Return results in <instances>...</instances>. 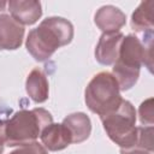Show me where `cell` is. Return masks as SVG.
Instances as JSON below:
<instances>
[{
    "instance_id": "obj_1",
    "label": "cell",
    "mask_w": 154,
    "mask_h": 154,
    "mask_svg": "<svg viewBox=\"0 0 154 154\" xmlns=\"http://www.w3.org/2000/svg\"><path fill=\"white\" fill-rule=\"evenodd\" d=\"M73 36L70 22L59 17L45 19L37 28L32 29L26 38V48L38 61L48 59L57 48L67 45Z\"/></svg>"
},
{
    "instance_id": "obj_2",
    "label": "cell",
    "mask_w": 154,
    "mask_h": 154,
    "mask_svg": "<svg viewBox=\"0 0 154 154\" xmlns=\"http://www.w3.org/2000/svg\"><path fill=\"white\" fill-rule=\"evenodd\" d=\"M146 49H152V46L146 47V43L142 45L136 36L129 35L123 38L119 54L113 67V77L116 78L120 90H126L136 83L140 67L146 63V58H148ZM148 59L152 63V59Z\"/></svg>"
},
{
    "instance_id": "obj_3",
    "label": "cell",
    "mask_w": 154,
    "mask_h": 154,
    "mask_svg": "<svg viewBox=\"0 0 154 154\" xmlns=\"http://www.w3.org/2000/svg\"><path fill=\"white\" fill-rule=\"evenodd\" d=\"M51 123V113L43 108L17 112L6 122V143L11 147L32 143Z\"/></svg>"
},
{
    "instance_id": "obj_4",
    "label": "cell",
    "mask_w": 154,
    "mask_h": 154,
    "mask_svg": "<svg viewBox=\"0 0 154 154\" xmlns=\"http://www.w3.org/2000/svg\"><path fill=\"white\" fill-rule=\"evenodd\" d=\"M103 128L109 138L122 148L129 149L137 143L138 130L135 128L136 113L132 105L122 100L120 105L111 113L101 117Z\"/></svg>"
},
{
    "instance_id": "obj_5",
    "label": "cell",
    "mask_w": 154,
    "mask_h": 154,
    "mask_svg": "<svg viewBox=\"0 0 154 154\" xmlns=\"http://www.w3.org/2000/svg\"><path fill=\"white\" fill-rule=\"evenodd\" d=\"M122 102L119 85L108 72H100L90 81L85 89V103L100 117L113 112Z\"/></svg>"
},
{
    "instance_id": "obj_6",
    "label": "cell",
    "mask_w": 154,
    "mask_h": 154,
    "mask_svg": "<svg viewBox=\"0 0 154 154\" xmlns=\"http://www.w3.org/2000/svg\"><path fill=\"white\" fill-rule=\"evenodd\" d=\"M24 28L7 14H0V49H16L20 46Z\"/></svg>"
},
{
    "instance_id": "obj_7",
    "label": "cell",
    "mask_w": 154,
    "mask_h": 154,
    "mask_svg": "<svg viewBox=\"0 0 154 154\" xmlns=\"http://www.w3.org/2000/svg\"><path fill=\"white\" fill-rule=\"evenodd\" d=\"M123 41V35L120 32H105L97 43L95 57L99 63L103 65H109L116 63L120 45Z\"/></svg>"
},
{
    "instance_id": "obj_8",
    "label": "cell",
    "mask_w": 154,
    "mask_h": 154,
    "mask_svg": "<svg viewBox=\"0 0 154 154\" xmlns=\"http://www.w3.org/2000/svg\"><path fill=\"white\" fill-rule=\"evenodd\" d=\"M41 141L49 150H60L72 142V136L64 124H49L42 130Z\"/></svg>"
},
{
    "instance_id": "obj_9",
    "label": "cell",
    "mask_w": 154,
    "mask_h": 154,
    "mask_svg": "<svg viewBox=\"0 0 154 154\" xmlns=\"http://www.w3.org/2000/svg\"><path fill=\"white\" fill-rule=\"evenodd\" d=\"M7 5L12 18L19 24H34L42 13L38 1H10Z\"/></svg>"
},
{
    "instance_id": "obj_10",
    "label": "cell",
    "mask_w": 154,
    "mask_h": 154,
    "mask_svg": "<svg viewBox=\"0 0 154 154\" xmlns=\"http://www.w3.org/2000/svg\"><path fill=\"white\" fill-rule=\"evenodd\" d=\"M95 23L105 32H116L124 25L125 16L117 7L103 6L95 14Z\"/></svg>"
},
{
    "instance_id": "obj_11",
    "label": "cell",
    "mask_w": 154,
    "mask_h": 154,
    "mask_svg": "<svg viewBox=\"0 0 154 154\" xmlns=\"http://www.w3.org/2000/svg\"><path fill=\"white\" fill-rule=\"evenodd\" d=\"M63 124L70 130L73 143L84 141L90 134V120L84 113L70 114Z\"/></svg>"
},
{
    "instance_id": "obj_12",
    "label": "cell",
    "mask_w": 154,
    "mask_h": 154,
    "mask_svg": "<svg viewBox=\"0 0 154 154\" xmlns=\"http://www.w3.org/2000/svg\"><path fill=\"white\" fill-rule=\"evenodd\" d=\"M26 91L36 102H43L48 97V83L46 76L40 70L35 69L28 76Z\"/></svg>"
},
{
    "instance_id": "obj_13",
    "label": "cell",
    "mask_w": 154,
    "mask_h": 154,
    "mask_svg": "<svg viewBox=\"0 0 154 154\" xmlns=\"http://www.w3.org/2000/svg\"><path fill=\"white\" fill-rule=\"evenodd\" d=\"M153 10L154 1L142 2L132 14L131 25L137 31H152L153 29Z\"/></svg>"
},
{
    "instance_id": "obj_14",
    "label": "cell",
    "mask_w": 154,
    "mask_h": 154,
    "mask_svg": "<svg viewBox=\"0 0 154 154\" xmlns=\"http://www.w3.org/2000/svg\"><path fill=\"white\" fill-rule=\"evenodd\" d=\"M11 154H47V152L41 144H38L36 142H32V143L22 146L20 148L12 152Z\"/></svg>"
},
{
    "instance_id": "obj_15",
    "label": "cell",
    "mask_w": 154,
    "mask_h": 154,
    "mask_svg": "<svg viewBox=\"0 0 154 154\" xmlns=\"http://www.w3.org/2000/svg\"><path fill=\"white\" fill-rule=\"evenodd\" d=\"M153 100L149 99L146 102H143L140 107V116H141V122L147 123L149 126L153 123V107H152Z\"/></svg>"
},
{
    "instance_id": "obj_16",
    "label": "cell",
    "mask_w": 154,
    "mask_h": 154,
    "mask_svg": "<svg viewBox=\"0 0 154 154\" xmlns=\"http://www.w3.org/2000/svg\"><path fill=\"white\" fill-rule=\"evenodd\" d=\"M6 142V122L0 120V147Z\"/></svg>"
},
{
    "instance_id": "obj_17",
    "label": "cell",
    "mask_w": 154,
    "mask_h": 154,
    "mask_svg": "<svg viewBox=\"0 0 154 154\" xmlns=\"http://www.w3.org/2000/svg\"><path fill=\"white\" fill-rule=\"evenodd\" d=\"M122 154H152V153H150V152L147 153L144 149H143V150H140V149H136V150L125 149V150H124V149H123V150H122Z\"/></svg>"
},
{
    "instance_id": "obj_18",
    "label": "cell",
    "mask_w": 154,
    "mask_h": 154,
    "mask_svg": "<svg viewBox=\"0 0 154 154\" xmlns=\"http://www.w3.org/2000/svg\"><path fill=\"white\" fill-rule=\"evenodd\" d=\"M6 6V2L5 1H0V10H4Z\"/></svg>"
},
{
    "instance_id": "obj_19",
    "label": "cell",
    "mask_w": 154,
    "mask_h": 154,
    "mask_svg": "<svg viewBox=\"0 0 154 154\" xmlns=\"http://www.w3.org/2000/svg\"><path fill=\"white\" fill-rule=\"evenodd\" d=\"M2 153V147H0V154Z\"/></svg>"
}]
</instances>
